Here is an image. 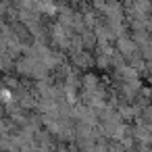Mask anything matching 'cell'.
Returning <instances> with one entry per match:
<instances>
[{
	"label": "cell",
	"instance_id": "1",
	"mask_svg": "<svg viewBox=\"0 0 152 152\" xmlns=\"http://www.w3.org/2000/svg\"><path fill=\"white\" fill-rule=\"evenodd\" d=\"M54 40H56V44H61V46H67V44H69L67 31H63V27H61V25H58V27H54Z\"/></svg>",
	"mask_w": 152,
	"mask_h": 152
},
{
	"label": "cell",
	"instance_id": "2",
	"mask_svg": "<svg viewBox=\"0 0 152 152\" xmlns=\"http://www.w3.org/2000/svg\"><path fill=\"white\" fill-rule=\"evenodd\" d=\"M75 63L81 65V67H88V65H92V58H90L86 52H77V54H75Z\"/></svg>",
	"mask_w": 152,
	"mask_h": 152
},
{
	"label": "cell",
	"instance_id": "3",
	"mask_svg": "<svg viewBox=\"0 0 152 152\" xmlns=\"http://www.w3.org/2000/svg\"><path fill=\"white\" fill-rule=\"evenodd\" d=\"M0 100H2L4 104H13V94H11V90L0 88Z\"/></svg>",
	"mask_w": 152,
	"mask_h": 152
},
{
	"label": "cell",
	"instance_id": "4",
	"mask_svg": "<svg viewBox=\"0 0 152 152\" xmlns=\"http://www.w3.org/2000/svg\"><path fill=\"white\" fill-rule=\"evenodd\" d=\"M0 113H2V110H0Z\"/></svg>",
	"mask_w": 152,
	"mask_h": 152
}]
</instances>
